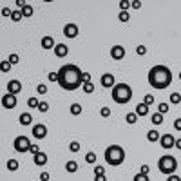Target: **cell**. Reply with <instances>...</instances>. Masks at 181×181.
<instances>
[{"label": "cell", "instance_id": "obj_55", "mask_svg": "<svg viewBox=\"0 0 181 181\" xmlns=\"http://www.w3.org/2000/svg\"><path fill=\"white\" fill-rule=\"evenodd\" d=\"M179 80H181V73H179Z\"/></svg>", "mask_w": 181, "mask_h": 181}, {"label": "cell", "instance_id": "obj_48", "mask_svg": "<svg viewBox=\"0 0 181 181\" xmlns=\"http://www.w3.org/2000/svg\"><path fill=\"white\" fill-rule=\"evenodd\" d=\"M174 129H176V130H181V118H178V120L174 121Z\"/></svg>", "mask_w": 181, "mask_h": 181}, {"label": "cell", "instance_id": "obj_15", "mask_svg": "<svg viewBox=\"0 0 181 181\" xmlns=\"http://www.w3.org/2000/svg\"><path fill=\"white\" fill-rule=\"evenodd\" d=\"M67 53H69V47H67L65 43H56V47H54V54H56L58 58L67 56Z\"/></svg>", "mask_w": 181, "mask_h": 181}, {"label": "cell", "instance_id": "obj_11", "mask_svg": "<svg viewBox=\"0 0 181 181\" xmlns=\"http://www.w3.org/2000/svg\"><path fill=\"white\" fill-rule=\"evenodd\" d=\"M33 136L36 139H43L47 136V127H45L43 123H36V125L33 127Z\"/></svg>", "mask_w": 181, "mask_h": 181}, {"label": "cell", "instance_id": "obj_54", "mask_svg": "<svg viewBox=\"0 0 181 181\" xmlns=\"http://www.w3.org/2000/svg\"><path fill=\"white\" fill-rule=\"evenodd\" d=\"M176 149L181 150V138H176Z\"/></svg>", "mask_w": 181, "mask_h": 181}, {"label": "cell", "instance_id": "obj_42", "mask_svg": "<svg viewBox=\"0 0 181 181\" xmlns=\"http://www.w3.org/2000/svg\"><path fill=\"white\" fill-rule=\"evenodd\" d=\"M0 65H2V71H4V73H7V71L11 69V64L7 62V60H6V62H2Z\"/></svg>", "mask_w": 181, "mask_h": 181}, {"label": "cell", "instance_id": "obj_29", "mask_svg": "<svg viewBox=\"0 0 181 181\" xmlns=\"http://www.w3.org/2000/svg\"><path fill=\"white\" fill-rule=\"evenodd\" d=\"M85 161H87V163H91V165L96 163V154H94V152H87V154H85Z\"/></svg>", "mask_w": 181, "mask_h": 181}, {"label": "cell", "instance_id": "obj_46", "mask_svg": "<svg viewBox=\"0 0 181 181\" xmlns=\"http://www.w3.org/2000/svg\"><path fill=\"white\" fill-rule=\"evenodd\" d=\"M29 152H31L33 156H34V154H38V152H40V149H38V145H31V149H29Z\"/></svg>", "mask_w": 181, "mask_h": 181}, {"label": "cell", "instance_id": "obj_4", "mask_svg": "<svg viewBox=\"0 0 181 181\" xmlns=\"http://www.w3.org/2000/svg\"><path fill=\"white\" fill-rule=\"evenodd\" d=\"M112 100L120 103V105H125L132 100V87L127 85V84H116L112 87Z\"/></svg>", "mask_w": 181, "mask_h": 181}, {"label": "cell", "instance_id": "obj_25", "mask_svg": "<svg viewBox=\"0 0 181 181\" xmlns=\"http://www.w3.org/2000/svg\"><path fill=\"white\" fill-rule=\"evenodd\" d=\"M22 18H24V15H22L20 9H15V11H13V15H11V20H13V22H20Z\"/></svg>", "mask_w": 181, "mask_h": 181}, {"label": "cell", "instance_id": "obj_52", "mask_svg": "<svg viewBox=\"0 0 181 181\" xmlns=\"http://www.w3.org/2000/svg\"><path fill=\"white\" fill-rule=\"evenodd\" d=\"M130 6H132L134 9H139V7H141V2H130Z\"/></svg>", "mask_w": 181, "mask_h": 181}, {"label": "cell", "instance_id": "obj_45", "mask_svg": "<svg viewBox=\"0 0 181 181\" xmlns=\"http://www.w3.org/2000/svg\"><path fill=\"white\" fill-rule=\"evenodd\" d=\"M11 15H13V11H11L9 7H4V9H2V16H11Z\"/></svg>", "mask_w": 181, "mask_h": 181}, {"label": "cell", "instance_id": "obj_41", "mask_svg": "<svg viewBox=\"0 0 181 181\" xmlns=\"http://www.w3.org/2000/svg\"><path fill=\"white\" fill-rule=\"evenodd\" d=\"M120 7H121V11H127L129 7H130V2H125V0H121V2H120Z\"/></svg>", "mask_w": 181, "mask_h": 181}, {"label": "cell", "instance_id": "obj_22", "mask_svg": "<svg viewBox=\"0 0 181 181\" xmlns=\"http://www.w3.org/2000/svg\"><path fill=\"white\" fill-rule=\"evenodd\" d=\"M136 120H138V114H136V112H129L127 116H125V121H127L129 125H134Z\"/></svg>", "mask_w": 181, "mask_h": 181}, {"label": "cell", "instance_id": "obj_49", "mask_svg": "<svg viewBox=\"0 0 181 181\" xmlns=\"http://www.w3.org/2000/svg\"><path fill=\"white\" fill-rule=\"evenodd\" d=\"M167 181H181V178H179V176H176V174H172V176L167 178Z\"/></svg>", "mask_w": 181, "mask_h": 181}, {"label": "cell", "instance_id": "obj_16", "mask_svg": "<svg viewBox=\"0 0 181 181\" xmlns=\"http://www.w3.org/2000/svg\"><path fill=\"white\" fill-rule=\"evenodd\" d=\"M43 49H54L56 47V43H54V38L53 36H42V40H40Z\"/></svg>", "mask_w": 181, "mask_h": 181}, {"label": "cell", "instance_id": "obj_50", "mask_svg": "<svg viewBox=\"0 0 181 181\" xmlns=\"http://www.w3.org/2000/svg\"><path fill=\"white\" fill-rule=\"evenodd\" d=\"M91 82V73H84V84H89Z\"/></svg>", "mask_w": 181, "mask_h": 181}, {"label": "cell", "instance_id": "obj_36", "mask_svg": "<svg viewBox=\"0 0 181 181\" xmlns=\"http://www.w3.org/2000/svg\"><path fill=\"white\" fill-rule=\"evenodd\" d=\"M38 111H40V112H47V111H49V103H47V102H40Z\"/></svg>", "mask_w": 181, "mask_h": 181}, {"label": "cell", "instance_id": "obj_18", "mask_svg": "<svg viewBox=\"0 0 181 181\" xmlns=\"http://www.w3.org/2000/svg\"><path fill=\"white\" fill-rule=\"evenodd\" d=\"M134 112H136V114H138V116H147V114H149V105H147V103H138V105H136V111H134Z\"/></svg>", "mask_w": 181, "mask_h": 181}, {"label": "cell", "instance_id": "obj_37", "mask_svg": "<svg viewBox=\"0 0 181 181\" xmlns=\"http://www.w3.org/2000/svg\"><path fill=\"white\" fill-rule=\"evenodd\" d=\"M100 114L103 118H109L111 116V109H109V107H102V109H100Z\"/></svg>", "mask_w": 181, "mask_h": 181}, {"label": "cell", "instance_id": "obj_53", "mask_svg": "<svg viewBox=\"0 0 181 181\" xmlns=\"http://www.w3.org/2000/svg\"><path fill=\"white\" fill-rule=\"evenodd\" d=\"M94 181H107L105 174H103V176H96V178H94Z\"/></svg>", "mask_w": 181, "mask_h": 181}, {"label": "cell", "instance_id": "obj_40", "mask_svg": "<svg viewBox=\"0 0 181 181\" xmlns=\"http://www.w3.org/2000/svg\"><path fill=\"white\" fill-rule=\"evenodd\" d=\"M103 174H105V169L103 167H100V165L94 167V176H103Z\"/></svg>", "mask_w": 181, "mask_h": 181}, {"label": "cell", "instance_id": "obj_51", "mask_svg": "<svg viewBox=\"0 0 181 181\" xmlns=\"http://www.w3.org/2000/svg\"><path fill=\"white\" fill-rule=\"evenodd\" d=\"M40 181H49V174L47 172H42L40 174Z\"/></svg>", "mask_w": 181, "mask_h": 181}, {"label": "cell", "instance_id": "obj_14", "mask_svg": "<svg viewBox=\"0 0 181 181\" xmlns=\"http://www.w3.org/2000/svg\"><path fill=\"white\" fill-rule=\"evenodd\" d=\"M33 161H34L36 167H43V165L47 163V154H45V152H38V154L33 156Z\"/></svg>", "mask_w": 181, "mask_h": 181}, {"label": "cell", "instance_id": "obj_26", "mask_svg": "<svg viewBox=\"0 0 181 181\" xmlns=\"http://www.w3.org/2000/svg\"><path fill=\"white\" fill-rule=\"evenodd\" d=\"M170 103H172V105L181 103V94H179V93H172V94H170Z\"/></svg>", "mask_w": 181, "mask_h": 181}, {"label": "cell", "instance_id": "obj_30", "mask_svg": "<svg viewBox=\"0 0 181 181\" xmlns=\"http://www.w3.org/2000/svg\"><path fill=\"white\" fill-rule=\"evenodd\" d=\"M132 181H150V179H149V176H147V174H141V172H138V174L134 176V179H132Z\"/></svg>", "mask_w": 181, "mask_h": 181}, {"label": "cell", "instance_id": "obj_44", "mask_svg": "<svg viewBox=\"0 0 181 181\" xmlns=\"http://www.w3.org/2000/svg\"><path fill=\"white\" fill-rule=\"evenodd\" d=\"M47 78H49L51 82H58V73H49V75H47Z\"/></svg>", "mask_w": 181, "mask_h": 181}, {"label": "cell", "instance_id": "obj_27", "mask_svg": "<svg viewBox=\"0 0 181 181\" xmlns=\"http://www.w3.org/2000/svg\"><path fill=\"white\" fill-rule=\"evenodd\" d=\"M118 18H120V22H129L130 20V15H129V11H120Z\"/></svg>", "mask_w": 181, "mask_h": 181}, {"label": "cell", "instance_id": "obj_8", "mask_svg": "<svg viewBox=\"0 0 181 181\" xmlns=\"http://www.w3.org/2000/svg\"><path fill=\"white\" fill-rule=\"evenodd\" d=\"M160 143L165 150H169V149H172V147H176V138H174L172 134H163L160 138Z\"/></svg>", "mask_w": 181, "mask_h": 181}, {"label": "cell", "instance_id": "obj_12", "mask_svg": "<svg viewBox=\"0 0 181 181\" xmlns=\"http://www.w3.org/2000/svg\"><path fill=\"white\" fill-rule=\"evenodd\" d=\"M111 56H112V60H123V56H125V49H123V45H112V49H111Z\"/></svg>", "mask_w": 181, "mask_h": 181}, {"label": "cell", "instance_id": "obj_17", "mask_svg": "<svg viewBox=\"0 0 181 181\" xmlns=\"http://www.w3.org/2000/svg\"><path fill=\"white\" fill-rule=\"evenodd\" d=\"M31 121H33V116H31V112H22L20 116H18V123L20 125H31Z\"/></svg>", "mask_w": 181, "mask_h": 181}, {"label": "cell", "instance_id": "obj_39", "mask_svg": "<svg viewBox=\"0 0 181 181\" xmlns=\"http://www.w3.org/2000/svg\"><path fill=\"white\" fill-rule=\"evenodd\" d=\"M27 105H29V107H36V109H38L40 102H38L36 98H29V100H27Z\"/></svg>", "mask_w": 181, "mask_h": 181}, {"label": "cell", "instance_id": "obj_47", "mask_svg": "<svg viewBox=\"0 0 181 181\" xmlns=\"http://www.w3.org/2000/svg\"><path fill=\"white\" fill-rule=\"evenodd\" d=\"M149 170H150L149 165H141V169H139V172H141V174H149Z\"/></svg>", "mask_w": 181, "mask_h": 181}, {"label": "cell", "instance_id": "obj_34", "mask_svg": "<svg viewBox=\"0 0 181 181\" xmlns=\"http://www.w3.org/2000/svg\"><path fill=\"white\" fill-rule=\"evenodd\" d=\"M69 150H71V152H78V150H80V143H78V141H71V143H69Z\"/></svg>", "mask_w": 181, "mask_h": 181}, {"label": "cell", "instance_id": "obj_33", "mask_svg": "<svg viewBox=\"0 0 181 181\" xmlns=\"http://www.w3.org/2000/svg\"><path fill=\"white\" fill-rule=\"evenodd\" d=\"M18 60H20V56H18V54H9V58H7V62H9L11 65H15V64H18Z\"/></svg>", "mask_w": 181, "mask_h": 181}, {"label": "cell", "instance_id": "obj_13", "mask_svg": "<svg viewBox=\"0 0 181 181\" xmlns=\"http://www.w3.org/2000/svg\"><path fill=\"white\" fill-rule=\"evenodd\" d=\"M22 91V84L18 80H9V84H7V93L11 94H18Z\"/></svg>", "mask_w": 181, "mask_h": 181}, {"label": "cell", "instance_id": "obj_31", "mask_svg": "<svg viewBox=\"0 0 181 181\" xmlns=\"http://www.w3.org/2000/svg\"><path fill=\"white\" fill-rule=\"evenodd\" d=\"M84 93H87V94L94 93V85H93V82H89V84H84Z\"/></svg>", "mask_w": 181, "mask_h": 181}, {"label": "cell", "instance_id": "obj_24", "mask_svg": "<svg viewBox=\"0 0 181 181\" xmlns=\"http://www.w3.org/2000/svg\"><path fill=\"white\" fill-rule=\"evenodd\" d=\"M150 120H152V123H156V125H161V123H163V114H160V112H154Z\"/></svg>", "mask_w": 181, "mask_h": 181}, {"label": "cell", "instance_id": "obj_7", "mask_svg": "<svg viewBox=\"0 0 181 181\" xmlns=\"http://www.w3.org/2000/svg\"><path fill=\"white\" fill-rule=\"evenodd\" d=\"M2 107L4 109H15L16 107V94L7 93V94L2 96Z\"/></svg>", "mask_w": 181, "mask_h": 181}, {"label": "cell", "instance_id": "obj_32", "mask_svg": "<svg viewBox=\"0 0 181 181\" xmlns=\"http://www.w3.org/2000/svg\"><path fill=\"white\" fill-rule=\"evenodd\" d=\"M169 111H170V109H169V103H160V105H158V112H160V114H165V112H169Z\"/></svg>", "mask_w": 181, "mask_h": 181}, {"label": "cell", "instance_id": "obj_23", "mask_svg": "<svg viewBox=\"0 0 181 181\" xmlns=\"http://www.w3.org/2000/svg\"><path fill=\"white\" fill-rule=\"evenodd\" d=\"M69 111H71V114L78 116V114H82V105L80 103H73V105L69 107Z\"/></svg>", "mask_w": 181, "mask_h": 181}, {"label": "cell", "instance_id": "obj_20", "mask_svg": "<svg viewBox=\"0 0 181 181\" xmlns=\"http://www.w3.org/2000/svg\"><path fill=\"white\" fill-rule=\"evenodd\" d=\"M20 11H22V15L25 16V18H29V16H33V7L29 6V4H24L20 7Z\"/></svg>", "mask_w": 181, "mask_h": 181}, {"label": "cell", "instance_id": "obj_9", "mask_svg": "<svg viewBox=\"0 0 181 181\" xmlns=\"http://www.w3.org/2000/svg\"><path fill=\"white\" fill-rule=\"evenodd\" d=\"M100 84H102V87H105V89H112V87L116 85V78H114V75H111V73H105V75H102Z\"/></svg>", "mask_w": 181, "mask_h": 181}, {"label": "cell", "instance_id": "obj_43", "mask_svg": "<svg viewBox=\"0 0 181 181\" xmlns=\"http://www.w3.org/2000/svg\"><path fill=\"white\" fill-rule=\"evenodd\" d=\"M136 53H138V54H141V56H143V54L147 53V49H145V45H138V47H136Z\"/></svg>", "mask_w": 181, "mask_h": 181}, {"label": "cell", "instance_id": "obj_2", "mask_svg": "<svg viewBox=\"0 0 181 181\" xmlns=\"http://www.w3.org/2000/svg\"><path fill=\"white\" fill-rule=\"evenodd\" d=\"M172 82V71L167 65H154L149 71V84L156 91H163L170 85Z\"/></svg>", "mask_w": 181, "mask_h": 181}, {"label": "cell", "instance_id": "obj_3", "mask_svg": "<svg viewBox=\"0 0 181 181\" xmlns=\"http://www.w3.org/2000/svg\"><path fill=\"white\" fill-rule=\"evenodd\" d=\"M105 161L111 167H120L125 161V150L121 145H109L105 149Z\"/></svg>", "mask_w": 181, "mask_h": 181}, {"label": "cell", "instance_id": "obj_38", "mask_svg": "<svg viewBox=\"0 0 181 181\" xmlns=\"http://www.w3.org/2000/svg\"><path fill=\"white\" fill-rule=\"evenodd\" d=\"M143 103L152 105V103H154V96H152V94H145V98H143Z\"/></svg>", "mask_w": 181, "mask_h": 181}, {"label": "cell", "instance_id": "obj_21", "mask_svg": "<svg viewBox=\"0 0 181 181\" xmlns=\"http://www.w3.org/2000/svg\"><path fill=\"white\" fill-rule=\"evenodd\" d=\"M65 170L67 172H76L78 170V163H76V161H67V163H65Z\"/></svg>", "mask_w": 181, "mask_h": 181}, {"label": "cell", "instance_id": "obj_19", "mask_svg": "<svg viewBox=\"0 0 181 181\" xmlns=\"http://www.w3.org/2000/svg\"><path fill=\"white\" fill-rule=\"evenodd\" d=\"M160 138H161V134L158 132V130H149V132H147V139H149L150 143L160 141Z\"/></svg>", "mask_w": 181, "mask_h": 181}, {"label": "cell", "instance_id": "obj_35", "mask_svg": "<svg viewBox=\"0 0 181 181\" xmlns=\"http://www.w3.org/2000/svg\"><path fill=\"white\" fill-rule=\"evenodd\" d=\"M36 93H38V94H45V93H47V85H45V84H38Z\"/></svg>", "mask_w": 181, "mask_h": 181}, {"label": "cell", "instance_id": "obj_10", "mask_svg": "<svg viewBox=\"0 0 181 181\" xmlns=\"http://www.w3.org/2000/svg\"><path fill=\"white\" fill-rule=\"evenodd\" d=\"M64 34L67 36V38H76V36H78V25H76L75 22L65 24L64 25Z\"/></svg>", "mask_w": 181, "mask_h": 181}, {"label": "cell", "instance_id": "obj_5", "mask_svg": "<svg viewBox=\"0 0 181 181\" xmlns=\"http://www.w3.org/2000/svg\"><path fill=\"white\" fill-rule=\"evenodd\" d=\"M158 169H160L161 174L172 176L174 172L178 170V160L174 156H170V154H165V156H161L158 160Z\"/></svg>", "mask_w": 181, "mask_h": 181}, {"label": "cell", "instance_id": "obj_6", "mask_svg": "<svg viewBox=\"0 0 181 181\" xmlns=\"http://www.w3.org/2000/svg\"><path fill=\"white\" fill-rule=\"evenodd\" d=\"M31 145H33V143L29 141V138H27V136H16V138H15V141H13V147H15V150H16V152H22V154L29 152Z\"/></svg>", "mask_w": 181, "mask_h": 181}, {"label": "cell", "instance_id": "obj_28", "mask_svg": "<svg viewBox=\"0 0 181 181\" xmlns=\"http://www.w3.org/2000/svg\"><path fill=\"white\" fill-rule=\"evenodd\" d=\"M16 169H18V161H16V160H9V161H7V170L15 172Z\"/></svg>", "mask_w": 181, "mask_h": 181}, {"label": "cell", "instance_id": "obj_1", "mask_svg": "<svg viewBox=\"0 0 181 181\" xmlns=\"http://www.w3.org/2000/svg\"><path fill=\"white\" fill-rule=\"evenodd\" d=\"M84 84V73L78 65L65 64L58 69V85L65 91H76Z\"/></svg>", "mask_w": 181, "mask_h": 181}]
</instances>
